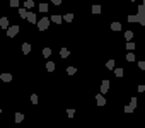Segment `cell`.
Returning <instances> with one entry per match:
<instances>
[{
  "instance_id": "obj_1",
  "label": "cell",
  "mask_w": 145,
  "mask_h": 128,
  "mask_svg": "<svg viewBox=\"0 0 145 128\" xmlns=\"http://www.w3.org/2000/svg\"><path fill=\"white\" fill-rule=\"evenodd\" d=\"M48 28H50V19L48 17H43V19L38 21V29L39 31H46Z\"/></svg>"
},
{
  "instance_id": "obj_2",
  "label": "cell",
  "mask_w": 145,
  "mask_h": 128,
  "mask_svg": "<svg viewBox=\"0 0 145 128\" xmlns=\"http://www.w3.org/2000/svg\"><path fill=\"white\" fill-rule=\"evenodd\" d=\"M17 32H19V26H10V28L7 29V36H9V38H14Z\"/></svg>"
},
{
  "instance_id": "obj_3",
  "label": "cell",
  "mask_w": 145,
  "mask_h": 128,
  "mask_svg": "<svg viewBox=\"0 0 145 128\" xmlns=\"http://www.w3.org/2000/svg\"><path fill=\"white\" fill-rule=\"evenodd\" d=\"M26 21H29L31 24H34V22H38V17L34 12H27V17H26Z\"/></svg>"
},
{
  "instance_id": "obj_4",
  "label": "cell",
  "mask_w": 145,
  "mask_h": 128,
  "mask_svg": "<svg viewBox=\"0 0 145 128\" xmlns=\"http://www.w3.org/2000/svg\"><path fill=\"white\" fill-rule=\"evenodd\" d=\"M0 28H2V29H9V28H10L7 17H2V19H0Z\"/></svg>"
},
{
  "instance_id": "obj_5",
  "label": "cell",
  "mask_w": 145,
  "mask_h": 128,
  "mask_svg": "<svg viewBox=\"0 0 145 128\" xmlns=\"http://www.w3.org/2000/svg\"><path fill=\"white\" fill-rule=\"evenodd\" d=\"M50 21H51V22H55V24H62L63 17H62V15H51V17H50Z\"/></svg>"
},
{
  "instance_id": "obj_6",
  "label": "cell",
  "mask_w": 145,
  "mask_h": 128,
  "mask_svg": "<svg viewBox=\"0 0 145 128\" xmlns=\"http://www.w3.org/2000/svg\"><path fill=\"white\" fill-rule=\"evenodd\" d=\"M109 89V80H103V84H101V92L104 94V92H108Z\"/></svg>"
},
{
  "instance_id": "obj_7",
  "label": "cell",
  "mask_w": 145,
  "mask_h": 128,
  "mask_svg": "<svg viewBox=\"0 0 145 128\" xmlns=\"http://www.w3.org/2000/svg\"><path fill=\"white\" fill-rule=\"evenodd\" d=\"M96 101H97V104H99V106H104V104H106V99H104L103 94H97V96H96Z\"/></svg>"
},
{
  "instance_id": "obj_8",
  "label": "cell",
  "mask_w": 145,
  "mask_h": 128,
  "mask_svg": "<svg viewBox=\"0 0 145 128\" xmlns=\"http://www.w3.org/2000/svg\"><path fill=\"white\" fill-rule=\"evenodd\" d=\"M29 51H31V44H29V43H24V44H22V53L27 55Z\"/></svg>"
},
{
  "instance_id": "obj_9",
  "label": "cell",
  "mask_w": 145,
  "mask_h": 128,
  "mask_svg": "<svg viewBox=\"0 0 145 128\" xmlns=\"http://www.w3.org/2000/svg\"><path fill=\"white\" fill-rule=\"evenodd\" d=\"M0 79H2L3 82H10V80H12V75H10V73H2Z\"/></svg>"
},
{
  "instance_id": "obj_10",
  "label": "cell",
  "mask_w": 145,
  "mask_h": 128,
  "mask_svg": "<svg viewBox=\"0 0 145 128\" xmlns=\"http://www.w3.org/2000/svg\"><path fill=\"white\" fill-rule=\"evenodd\" d=\"M34 5H36V3H34L33 0H26V2H24V9H33Z\"/></svg>"
},
{
  "instance_id": "obj_11",
  "label": "cell",
  "mask_w": 145,
  "mask_h": 128,
  "mask_svg": "<svg viewBox=\"0 0 145 128\" xmlns=\"http://www.w3.org/2000/svg\"><path fill=\"white\" fill-rule=\"evenodd\" d=\"M135 48H137V44H135L133 41H128V43H126V50H128V51H133Z\"/></svg>"
},
{
  "instance_id": "obj_12",
  "label": "cell",
  "mask_w": 145,
  "mask_h": 128,
  "mask_svg": "<svg viewBox=\"0 0 145 128\" xmlns=\"http://www.w3.org/2000/svg\"><path fill=\"white\" fill-rule=\"evenodd\" d=\"M111 29H113V31H121V24H119V22H113V24H111Z\"/></svg>"
},
{
  "instance_id": "obj_13",
  "label": "cell",
  "mask_w": 145,
  "mask_h": 128,
  "mask_svg": "<svg viewBox=\"0 0 145 128\" xmlns=\"http://www.w3.org/2000/svg\"><path fill=\"white\" fill-rule=\"evenodd\" d=\"M41 53H43V57H44V58H48V57L51 55V48H43V51H41Z\"/></svg>"
},
{
  "instance_id": "obj_14",
  "label": "cell",
  "mask_w": 145,
  "mask_h": 128,
  "mask_svg": "<svg viewBox=\"0 0 145 128\" xmlns=\"http://www.w3.org/2000/svg\"><path fill=\"white\" fill-rule=\"evenodd\" d=\"M39 12H48V3H39Z\"/></svg>"
},
{
  "instance_id": "obj_15",
  "label": "cell",
  "mask_w": 145,
  "mask_h": 128,
  "mask_svg": "<svg viewBox=\"0 0 145 128\" xmlns=\"http://www.w3.org/2000/svg\"><path fill=\"white\" fill-rule=\"evenodd\" d=\"M126 21H128V22H138V15H128Z\"/></svg>"
},
{
  "instance_id": "obj_16",
  "label": "cell",
  "mask_w": 145,
  "mask_h": 128,
  "mask_svg": "<svg viewBox=\"0 0 145 128\" xmlns=\"http://www.w3.org/2000/svg\"><path fill=\"white\" fill-rule=\"evenodd\" d=\"M60 57H62V58H67V57H68V50H67V48H62V50H60Z\"/></svg>"
},
{
  "instance_id": "obj_17",
  "label": "cell",
  "mask_w": 145,
  "mask_h": 128,
  "mask_svg": "<svg viewBox=\"0 0 145 128\" xmlns=\"http://www.w3.org/2000/svg\"><path fill=\"white\" fill-rule=\"evenodd\" d=\"M14 120H15V123H21V121H22V120H24V114H22V113H17V114H15V118H14Z\"/></svg>"
},
{
  "instance_id": "obj_18",
  "label": "cell",
  "mask_w": 145,
  "mask_h": 128,
  "mask_svg": "<svg viewBox=\"0 0 145 128\" xmlns=\"http://www.w3.org/2000/svg\"><path fill=\"white\" fill-rule=\"evenodd\" d=\"M63 21L72 22V21H73V14H65V15H63Z\"/></svg>"
},
{
  "instance_id": "obj_19",
  "label": "cell",
  "mask_w": 145,
  "mask_h": 128,
  "mask_svg": "<svg viewBox=\"0 0 145 128\" xmlns=\"http://www.w3.org/2000/svg\"><path fill=\"white\" fill-rule=\"evenodd\" d=\"M132 38H133V31H126L125 32V39H126V41H132Z\"/></svg>"
},
{
  "instance_id": "obj_20",
  "label": "cell",
  "mask_w": 145,
  "mask_h": 128,
  "mask_svg": "<svg viewBox=\"0 0 145 128\" xmlns=\"http://www.w3.org/2000/svg\"><path fill=\"white\" fill-rule=\"evenodd\" d=\"M46 70H48V72H53V70H55V63H53V62H48V63H46Z\"/></svg>"
},
{
  "instance_id": "obj_21",
  "label": "cell",
  "mask_w": 145,
  "mask_h": 128,
  "mask_svg": "<svg viewBox=\"0 0 145 128\" xmlns=\"http://www.w3.org/2000/svg\"><path fill=\"white\" fill-rule=\"evenodd\" d=\"M92 14H101V5H92Z\"/></svg>"
},
{
  "instance_id": "obj_22",
  "label": "cell",
  "mask_w": 145,
  "mask_h": 128,
  "mask_svg": "<svg viewBox=\"0 0 145 128\" xmlns=\"http://www.w3.org/2000/svg\"><path fill=\"white\" fill-rule=\"evenodd\" d=\"M114 75L116 77H123V68H114Z\"/></svg>"
},
{
  "instance_id": "obj_23",
  "label": "cell",
  "mask_w": 145,
  "mask_h": 128,
  "mask_svg": "<svg viewBox=\"0 0 145 128\" xmlns=\"http://www.w3.org/2000/svg\"><path fill=\"white\" fill-rule=\"evenodd\" d=\"M75 72H77V68H75V67H68V68H67V73H68V75H73Z\"/></svg>"
},
{
  "instance_id": "obj_24",
  "label": "cell",
  "mask_w": 145,
  "mask_h": 128,
  "mask_svg": "<svg viewBox=\"0 0 145 128\" xmlns=\"http://www.w3.org/2000/svg\"><path fill=\"white\" fill-rule=\"evenodd\" d=\"M19 15L21 17H27V10L26 9H19Z\"/></svg>"
},
{
  "instance_id": "obj_25",
  "label": "cell",
  "mask_w": 145,
  "mask_h": 128,
  "mask_svg": "<svg viewBox=\"0 0 145 128\" xmlns=\"http://www.w3.org/2000/svg\"><path fill=\"white\" fill-rule=\"evenodd\" d=\"M126 60H128V62H135V55H133V53L130 51V53L126 55Z\"/></svg>"
},
{
  "instance_id": "obj_26",
  "label": "cell",
  "mask_w": 145,
  "mask_h": 128,
  "mask_svg": "<svg viewBox=\"0 0 145 128\" xmlns=\"http://www.w3.org/2000/svg\"><path fill=\"white\" fill-rule=\"evenodd\" d=\"M130 106H132L133 109L137 108V97H132V99H130Z\"/></svg>"
},
{
  "instance_id": "obj_27",
  "label": "cell",
  "mask_w": 145,
  "mask_h": 128,
  "mask_svg": "<svg viewBox=\"0 0 145 128\" xmlns=\"http://www.w3.org/2000/svg\"><path fill=\"white\" fill-rule=\"evenodd\" d=\"M106 67H108L109 70H113V68H114V60H108V63H106Z\"/></svg>"
},
{
  "instance_id": "obj_28",
  "label": "cell",
  "mask_w": 145,
  "mask_h": 128,
  "mask_svg": "<svg viewBox=\"0 0 145 128\" xmlns=\"http://www.w3.org/2000/svg\"><path fill=\"white\" fill-rule=\"evenodd\" d=\"M67 116H68V118H73V116H75V109H67Z\"/></svg>"
},
{
  "instance_id": "obj_29",
  "label": "cell",
  "mask_w": 145,
  "mask_h": 128,
  "mask_svg": "<svg viewBox=\"0 0 145 128\" xmlns=\"http://www.w3.org/2000/svg\"><path fill=\"white\" fill-rule=\"evenodd\" d=\"M10 7H19V0H10Z\"/></svg>"
},
{
  "instance_id": "obj_30",
  "label": "cell",
  "mask_w": 145,
  "mask_h": 128,
  "mask_svg": "<svg viewBox=\"0 0 145 128\" xmlns=\"http://www.w3.org/2000/svg\"><path fill=\"white\" fill-rule=\"evenodd\" d=\"M31 102H33V104H38V96H36V94L31 96Z\"/></svg>"
},
{
  "instance_id": "obj_31",
  "label": "cell",
  "mask_w": 145,
  "mask_h": 128,
  "mask_svg": "<svg viewBox=\"0 0 145 128\" xmlns=\"http://www.w3.org/2000/svg\"><path fill=\"white\" fill-rule=\"evenodd\" d=\"M138 68H140V70H145V62H144V60L138 62Z\"/></svg>"
},
{
  "instance_id": "obj_32",
  "label": "cell",
  "mask_w": 145,
  "mask_h": 128,
  "mask_svg": "<svg viewBox=\"0 0 145 128\" xmlns=\"http://www.w3.org/2000/svg\"><path fill=\"white\" fill-rule=\"evenodd\" d=\"M125 113H133V108L132 106H125Z\"/></svg>"
},
{
  "instance_id": "obj_33",
  "label": "cell",
  "mask_w": 145,
  "mask_h": 128,
  "mask_svg": "<svg viewBox=\"0 0 145 128\" xmlns=\"http://www.w3.org/2000/svg\"><path fill=\"white\" fill-rule=\"evenodd\" d=\"M62 2L63 0H51V3H55V5H62Z\"/></svg>"
},
{
  "instance_id": "obj_34",
  "label": "cell",
  "mask_w": 145,
  "mask_h": 128,
  "mask_svg": "<svg viewBox=\"0 0 145 128\" xmlns=\"http://www.w3.org/2000/svg\"><path fill=\"white\" fill-rule=\"evenodd\" d=\"M137 89H138V92H144V91H145V85H138Z\"/></svg>"
},
{
  "instance_id": "obj_35",
  "label": "cell",
  "mask_w": 145,
  "mask_h": 128,
  "mask_svg": "<svg viewBox=\"0 0 145 128\" xmlns=\"http://www.w3.org/2000/svg\"><path fill=\"white\" fill-rule=\"evenodd\" d=\"M142 5H144V7H145V0H144V2H142Z\"/></svg>"
},
{
  "instance_id": "obj_36",
  "label": "cell",
  "mask_w": 145,
  "mask_h": 128,
  "mask_svg": "<svg viewBox=\"0 0 145 128\" xmlns=\"http://www.w3.org/2000/svg\"><path fill=\"white\" fill-rule=\"evenodd\" d=\"M130 2H135V0H130Z\"/></svg>"
}]
</instances>
